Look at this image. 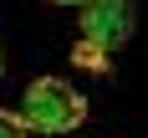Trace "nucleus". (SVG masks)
<instances>
[{
  "instance_id": "nucleus-1",
  "label": "nucleus",
  "mask_w": 148,
  "mask_h": 138,
  "mask_svg": "<svg viewBox=\"0 0 148 138\" xmlns=\"http://www.w3.org/2000/svg\"><path fill=\"white\" fill-rule=\"evenodd\" d=\"M21 118L31 133L56 138V133H72L77 123H87V97L61 77H36L21 97Z\"/></svg>"
},
{
  "instance_id": "nucleus-2",
  "label": "nucleus",
  "mask_w": 148,
  "mask_h": 138,
  "mask_svg": "<svg viewBox=\"0 0 148 138\" xmlns=\"http://www.w3.org/2000/svg\"><path fill=\"white\" fill-rule=\"evenodd\" d=\"M133 5L128 0H82V41H97L102 51H118L133 36Z\"/></svg>"
},
{
  "instance_id": "nucleus-3",
  "label": "nucleus",
  "mask_w": 148,
  "mask_h": 138,
  "mask_svg": "<svg viewBox=\"0 0 148 138\" xmlns=\"http://www.w3.org/2000/svg\"><path fill=\"white\" fill-rule=\"evenodd\" d=\"M72 61L87 67V72H107V67H112V51H102L97 41H77L72 46Z\"/></svg>"
},
{
  "instance_id": "nucleus-4",
  "label": "nucleus",
  "mask_w": 148,
  "mask_h": 138,
  "mask_svg": "<svg viewBox=\"0 0 148 138\" xmlns=\"http://www.w3.org/2000/svg\"><path fill=\"white\" fill-rule=\"evenodd\" d=\"M0 138H31L26 118H21V113H5V107H0Z\"/></svg>"
},
{
  "instance_id": "nucleus-5",
  "label": "nucleus",
  "mask_w": 148,
  "mask_h": 138,
  "mask_svg": "<svg viewBox=\"0 0 148 138\" xmlns=\"http://www.w3.org/2000/svg\"><path fill=\"white\" fill-rule=\"evenodd\" d=\"M51 5H82V0H51Z\"/></svg>"
},
{
  "instance_id": "nucleus-6",
  "label": "nucleus",
  "mask_w": 148,
  "mask_h": 138,
  "mask_svg": "<svg viewBox=\"0 0 148 138\" xmlns=\"http://www.w3.org/2000/svg\"><path fill=\"white\" fill-rule=\"evenodd\" d=\"M0 72H5V46H0Z\"/></svg>"
}]
</instances>
